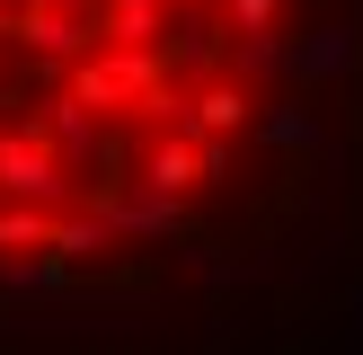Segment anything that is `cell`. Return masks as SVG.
Masks as SVG:
<instances>
[{
  "label": "cell",
  "instance_id": "1",
  "mask_svg": "<svg viewBox=\"0 0 363 355\" xmlns=\"http://www.w3.org/2000/svg\"><path fill=\"white\" fill-rule=\"evenodd\" d=\"M354 337L363 0H0V355Z\"/></svg>",
  "mask_w": 363,
  "mask_h": 355
}]
</instances>
